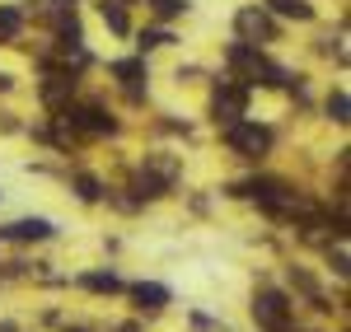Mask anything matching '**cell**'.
I'll use <instances>...</instances> for the list:
<instances>
[{
  "mask_svg": "<svg viewBox=\"0 0 351 332\" xmlns=\"http://www.w3.org/2000/svg\"><path fill=\"white\" fill-rule=\"evenodd\" d=\"M225 61H230V71H239V80H243V84H263V89L291 84V75H286L276 61H267V56L258 52V47H248V42H230Z\"/></svg>",
  "mask_w": 351,
  "mask_h": 332,
  "instance_id": "cell-1",
  "label": "cell"
},
{
  "mask_svg": "<svg viewBox=\"0 0 351 332\" xmlns=\"http://www.w3.org/2000/svg\"><path fill=\"white\" fill-rule=\"evenodd\" d=\"M225 145L243 159H263L271 150V131L258 127V122H225Z\"/></svg>",
  "mask_w": 351,
  "mask_h": 332,
  "instance_id": "cell-2",
  "label": "cell"
},
{
  "mask_svg": "<svg viewBox=\"0 0 351 332\" xmlns=\"http://www.w3.org/2000/svg\"><path fill=\"white\" fill-rule=\"evenodd\" d=\"M253 318H258V328H267V332H291V305H286V295L281 290H258Z\"/></svg>",
  "mask_w": 351,
  "mask_h": 332,
  "instance_id": "cell-3",
  "label": "cell"
},
{
  "mask_svg": "<svg viewBox=\"0 0 351 332\" xmlns=\"http://www.w3.org/2000/svg\"><path fill=\"white\" fill-rule=\"evenodd\" d=\"M243 108H248V84H243V80H220L216 94H211V112H216V122H239Z\"/></svg>",
  "mask_w": 351,
  "mask_h": 332,
  "instance_id": "cell-4",
  "label": "cell"
},
{
  "mask_svg": "<svg viewBox=\"0 0 351 332\" xmlns=\"http://www.w3.org/2000/svg\"><path fill=\"white\" fill-rule=\"evenodd\" d=\"M56 225L43 220V216H33V220H19V225H5L0 229V239H19V244H33V239H52Z\"/></svg>",
  "mask_w": 351,
  "mask_h": 332,
  "instance_id": "cell-5",
  "label": "cell"
},
{
  "mask_svg": "<svg viewBox=\"0 0 351 332\" xmlns=\"http://www.w3.org/2000/svg\"><path fill=\"white\" fill-rule=\"evenodd\" d=\"M234 28H239L243 38H276V24H271L267 14H263V10H239V14H234Z\"/></svg>",
  "mask_w": 351,
  "mask_h": 332,
  "instance_id": "cell-6",
  "label": "cell"
},
{
  "mask_svg": "<svg viewBox=\"0 0 351 332\" xmlns=\"http://www.w3.org/2000/svg\"><path fill=\"white\" fill-rule=\"evenodd\" d=\"M71 94H75V71H71V66H66V71H52L47 84H43V103L56 108V103H61V99H71Z\"/></svg>",
  "mask_w": 351,
  "mask_h": 332,
  "instance_id": "cell-7",
  "label": "cell"
},
{
  "mask_svg": "<svg viewBox=\"0 0 351 332\" xmlns=\"http://www.w3.org/2000/svg\"><path fill=\"white\" fill-rule=\"evenodd\" d=\"M132 300H136V309H145V314H160V309L169 305V290L155 285V281H141V285H132Z\"/></svg>",
  "mask_w": 351,
  "mask_h": 332,
  "instance_id": "cell-8",
  "label": "cell"
},
{
  "mask_svg": "<svg viewBox=\"0 0 351 332\" xmlns=\"http://www.w3.org/2000/svg\"><path fill=\"white\" fill-rule=\"evenodd\" d=\"M112 75L127 84L132 99H141V80H145V61H141V56H132V61H112Z\"/></svg>",
  "mask_w": 351,
  "mask_h": 332,
  "instance_id": "cell-9",
  "label": "cell"
},
{
  "mask_svg": "<svg viewBox=\"0 0 351 332\" xmlns=\"http://www.w3.org/2000/svg\"><path fill=\"white\" fill-rule=\"evenodd\" d=\"M99 14H104V24L117 33V38H127L132 24H127V10H122V0H99Z\"/></svg>",
  "mask_w": 351,
  "mask_h": 332,
  "instance_id": "cell-10",
  "label": "cell"
},
{
  "mask_svg": "<svg viewBox=\"0 0 351 332\" xmlns=\"http://www.w3.org/2000/svg\"><path fill=\"white\" fill-rule=\"evenodd\" d=\"M164 188H169V178H160L155 168H150V173H141V178L132 183L136 201H155V196H164Z\"/></svg>",
  "mask_w": 351,
  "mask_h": 332,
  "instance_id": "cell-11",
  "label": "cell"
},
{
  "mask_svg": "<svg viewBox=\"0 0 351 332\" xmlns=\"http://www.w3.org/2000/svg\"><path fill=\"white\" fill-rule=\"evenodd\" d=\"M80 285H84V290H99V295H112V290H122L117 272H84Z\"/></svg>",
  "mask_w": 351,
  "mask_h": 332,
  "instance_id": "cell-12",
  "label": "cell"
},
{
  "mask_svg": "<svg viewBox=\"0 0 351 332\" xmlns=\"http://www.w3.org/2000/svg\"><path fill=\"white\" fill-rule=\"evenodd\" d=\"M19 28H24V14H19L14 5H0V42L19 38Z\"/></svg>",
  "mask_w": 351,
  "mask_h": 332,
  "instance_id": "cell-13",
  "label": "cell"
},
{
  "mask_svg": "<svg viewBox=\"0 0 351 332\" xmlns=\"http://www.w3.org/2000/svg\"><path fill=\"white\" fill-rule=\"evenodd\" d=\"M271 10L286 19H314V5H304V0H271Z\"/></svg>",
  "mask_w": 351,
  "mask_h": 332,
  "instance_id": "cell-14",
  "label": "cell"
},
{
  "mask_svg": "<svg viewBox=\"0 0 351 332\" xmlns=\"http://www.w3.org/2000/svg\"><path fill=\"white\" fill-rule=\"evenodd\" d=\"M347 112H351V99H347V89H332V94H328V117H332V122L342 127V122H347Z\"/></svg>",
  "mask_w": 351,
  "mask_h": 332,
  "instance_id": "cell-15",
  "label": "cell"
},
{
  "mask_svg": "<svg viewBox=\"0 0 351 332\" xmlns=\"http://www.w3.org/2000/svg\"><path fill=\"white\" fill-rule=\"evenodd\" d=\"M169 42H173L169 28H145V33H141V52H150V47H169Z\"/></svg>",
  "mask_w": 351,
  "mask_h": 332,
  "instance_id": "cell-16",
  "label": "cell"
},
{
  "mask_svg": "<svg viewBox=\"0 0 351 332\" xmlns=\"http://www.w3.org/2000/svg\"><path fill=\"white\" fill-rule=\"evenodd\" d=\"M150 10L160 19H178V14H188V0H150Z\"/></svg>",
  "mask_w": 351,
  "mask_h": 332,
  "instance_id": "cell-17",
  "label": "cell"
},
{
  "mask_svg": "<svg viewBox=\"0 0 351 332\" xmlns=\"http://www.w3.org/2000/svg\"><path fill=\"white\" fill-rule=\"evenodd\" d=\"M75 192H80L84 201H99V196H104V188H99V178H89V173H80V178H75Z\"/></svg>",
  "mask_w": 351,
  "mask_h": 332,
  "instance_id": "cell-18",
  "label": "cell"
},
{
  "mask_svg": "<svg viewBox=\"0 0 351 332\" xmlns=\"http://www.w3.org/2000/svg\"><path fill=\"white\" fill-rule=\"evenodd\" d=\"M332 272H337V277H347V248L332 253Z\"/></svg>",
  "mask_w": 351,
  "mask_h": 332,
  "instance_id": "cell-19",
  "label": "cell"
}]
</instances>
